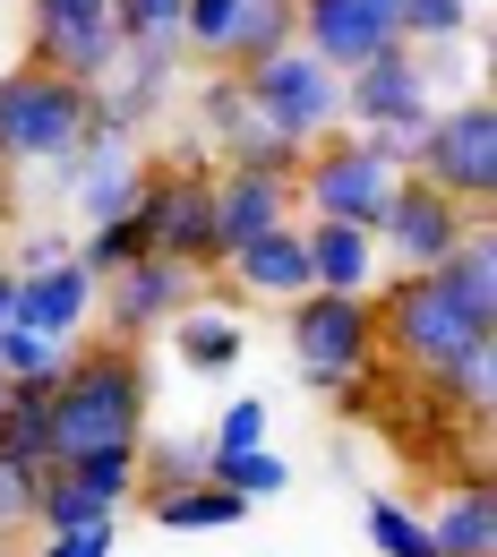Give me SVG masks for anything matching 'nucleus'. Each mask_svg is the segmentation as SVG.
Listing matches in <instances>:
<instances>
[{
  "instance_id": "nucleus-31",
  "label": "nucleus",
  "mask_w": 497,
  "mask_h": 557,
  "mask_svg": "<svg viewBox=\"0 0 497 557\" xmlns=\"http://www.w3.org/2000/svg\"><path fill=\"white\" fill-rule=\"evenodd\" d=\"M181 9L189 0H112V35L121 44H181Z\"/></svg>"
},
{
  "instance_id": "nucleus-36",
  "label": "nucleus",
  "mask_w": 497,
  "mask_h": 557,
  "mask_svg": "<svg viewBox=\"0 0 497 557\" xmlns=\"http://www.w3.org/2000/svg\"><path fill=\"white\" fill-rule=\"evenodd\" d=\"M112 532H121V515H103V523H61V532L35 541V557H112Z\"/></svg>"
},
{
  "instance_id": "nucleus-10",
  "label": "nucleus",
  "mask_w": 497,
  "mask_h": 557,
  "mask_svg": "<svg viewBox=\"0 0 497 557\" xmlns=\"http://www.w3.org/2000/svg\"><path fill=\"white\" fill-rule=\"evenodd\" d=\"M189 300H207V275L181 267V258H154V249H146L138 267H121V275L95 283V309H103V335H112V344H146V335H163Z\"/></svg>"
},
{
  "instance_id": "nucleus-40",
  "label": "nucleus",
  "mask_w": 497,
  "mask_h": 557,
  "mask_svg": "<svg viewBox=\"0 0 497 557\" xmlns=\"http://www.w3.org/2000/svg\"><path fill=\"white\" fill-rule=\"evenodd\" d=\"M0 223H9V172H0Z\"/></svg>"
},
{
  "instance_id": "nucleus-11",
  "label": "nucleus",
  "mask_w": 497,
  "mask_h": 557,
  "mask_svg": "<svg viewBox=\"0 0 497 557\" xmlns=\"http://www.w3.org/2000/svg\"><path fill=\"white\" fill-rule=\"evenodd\" d=\"M26 61L103 86L121 70V35H112V0H26Z\"/></svg>"
},
{
  "instance_id": "nucleus-24",
  "label": "nucleus",
  "mask_w": 497,
  "mask_h": 557,
  "mask_svg": "<svg viewBox=\"0 0 497 557\" xmlns=\"http://www.w3.org/2000/svg\"><path fill=\"white\" fill-rule=\"evenodd\" d=\"M207 154L223 163V172H266V181H291V172H300V146L275 138V129H266L258 112H249V121H232V129H223Z\"/></svg>"
},
{
  "instance_id": "nucleus-7",
  "label": "nucleus",
  "mask_w": 497,
  "mask_h": 557,
  "mask_svg": "<svg viewBox=\"0 0 497 557\" xmlns=\"http://www.w3.org/2000/svg\"><path fill=\"white\" fill-rule=\"evenodd\" d=\"M395 163H377L360 129H326L318 146H300V172H291V198L300 214H318V223H360V232H377V214L395 198Z\"/></svg>"
},
{
  "instance_id": "nucleus-1",
  "label": "nucleus",
  "mask_w": 497,
  "mask_h": 557,
  "mask_svg": "<svg viewBox=\"0 0 497 557\" xmlns=\"http://www.w3.org/2000/svg\"><path fill=\"white\" fill-rule=\"evenodd\" d=\"M146 404H154V377H146L138 344H70L61 377H52V463L61 455H95V446H138L146 437Z\"/></svg>"
},
{
  "instance_id": "nucleus-8",
  "label": "nucleus",
  "mask_w": 497,
  "mask_h": 557,
  "mask_svg": "<svg viewBox=\"0 0 497 557\" xmlns=\"http://www.w3.org/2000/svg\"><path fill=\"white\" fill-rule=\"evenodd\" d=\"M412 172L437 181L446 198H463V207H497V112H489V95L437 103V112L421 121Z\"/></svg>"
},
{
  "instance_id": "nucleus-14",
  "label": "nucleus",
  "mask_w": 497,
  "mask_h": 557,
  "mask_svg": "<svg viewBox=\"0 0 497 557\" xmlns=\"http://www.w3.org/2000/svg\"><path fill=\"white\" fill-rule=\"evenodd\" d=\"M214 267L232 275L240 300H266V309L300 300V292H309V240H300V214L275 223V232H258V240H240V249H223Z\"/></svg>"
},
{
  "instance_id": "nucleus-21",
  "label": "nucleus",
  "mask_w": 497,
  "mask_h": 557,
  "mask_svg": "<svg viewBox=\"0 0 497 557\" xmlns=\"http://www.w3.org/2000/svg\"><path fill=\"white\" fill-rule=\"evenodd\" d=\"M163 335H172V351H181V369H198V377H232V369H240V351H249L240 309H207V300H189Z\"/></svg>"
},
{
  "instance_id": "nucleus-16",
  "label": "nucleus",
  "mask_w": 497,
  "mask_h": 557,
  "mask_svg": "<svg viewBox=\"0 0 497 557\" xmlns=\"http://www.w3.org/2000/svg\"><path fill=\"white\" fill-rule=\"evenodd\" d=\"M181 61H189V44H121V70L103 77L95 95H103L129 129H146V121H163V103L181 95Z\"/></svg>"
},
{
  "instance_id": "nucleus-33",
  "label": "nucleus",
  "mask_w": 497,
  "mask_h": 557,
  "mask_svg": "<svg viewBox=\"0 0 497 557\" xmlns=\"http://www.w3.org/2000/svg\"><path fill=\"white\" fill-rule=\"evenodd\" d=\"M240 446H266V395H232V404L214 412L207 455H240Z\"/></svg>"
},
{
  "instance_id": "nucleus-13",
  "label": "nucleus",
  "mask_w": 497,
  "mask_h": 557,
  "mask_svg": "<svg viewBox=\"0 0 497 557\" xmlns=\"http://www.w3.org/2000/svg\"><path fill=\"white\" fill-rule=\"evenodd\" d=\"M300 17H291V44H309L326 70H360V61H377L386 44H403V26H395V0H291Z\"/></svg>"
},
{
  "instance_id": "nucleus-5",
  "label": "nucleus",
  "mask_w": 497,
  "mask_h": 557,
  "mask_svg": "<svg viewBox=\"0 0 497 557\" xmlns=\"http://www.w3.org/2000/svg\"><path fill=\"white\" fill-rule=\"evenodd\" d=\"M146 223V249L154 258H181V267H198L214 275V172H207V146H181V154H163V163H146L138 181V207Z\"/></svg>"
},
{
  "instance_id": "nucleus-23",
  "label": "nucleus",
  "mask_w": 497,
  "mask_h": 557,
  "mask_svg": "<svg viewBox=\"0 0 497 557\" xmlns=\"http://www.w3.org/2000/svg\"><path fill=\"white\" fill-rule=\"evenodd\" d=\"M437 283H446L481 326H497V232H489V223H481L455 258H437Z\"/></svg>"
},
{
  "instance_id": "nucleus-20",
  "label": "nucleus",
  "mask_w": 497,
  "mask_h": 557,
  "mask_svg": "<svg viewBox=\"0 0 497 557\" xmlns=\"http://www.w3.org/2000/svg\"><path fill=\"white\" fill-rule=\"evenodd\" d=\"M300 240H309V283H318V292H377V275H386L377 232H360V223L300 214Z\"/></svg>"
},
{
  "instance_id": "nucleus-27",
  "label": "nucleus",
  "mask_w": 497,
  "mask_h": 557,
  "mask_svg": "<svg viewBox=\"0 0 497 557\" xmlns=\"http://www.w3.org/2000/svg\"><path fill=\"white\" fill-rule=\"evenodd\" d=\"M207 481H223L232 497H284L291 488V463L275 455V446H240V455H207Z\"/></svg>"
},
{
  "instance_id": "nucleus-12",
  "label": "nucleus",
  "mask_w": 497,
  "mask_h": 557,
  "mask_svg": "<svg viewBox=\"0 0 497 557\" xmlns=\"http://www.w3.org/2000/svg\"><path fill=\"white\" fill-rule=\"evenodd\" d=\"M437 112V77H428L421 44H386L377 61L344 70V129H377V121H428Z\"/></svg>"
},
{
  "instance_id": "nucleus-25",
  "label": "nucleus",
  "mask_w": 497,
  "mask_h": 557,
  "mask_svg": "<svg viewBox=\"0 0 497 557\" xmlns=\"http://www.w3.org/2000/svg\"><path fill=\"white\" fill-rule=\"evenodd\" d=\"M360 532H369V549H377V557H437L428 515H421V506H403V497H369V506H360Z\"/></svg>"
},
{
  "instance_id": "nucleus-26",
  "label": "nucleus",
  "mask_w": 497,
  "mask_h": 557,
  "mask_svg": "<svg viewBox=\"0 0 497 557\" xmlns=\"http://www.w3.org/2000/svg\"><path fill=\"white\" fill-rule=\"evenodd\" d=\"M207 472V437H138V497L189 488Z\"/></svg>"
},
{
  "instance_id": "nucleus-17",
  "label": "nucleus",
  "mask_w": 497,
  "mask_h": 557,
  "mask_svg": "<svg viewBox=\"0 0 497 557\" xmlns=\"http://www.w3.org/2000/svg\"><path fill=\"white\" fill-rule=\"evenodd\" d=\"M421 515H428V532H437V557H497V506H489L481 463H463Z\"/></svg>"
},
{
  "instance_id": "nucleus-32",
  "label": "nucleus",
  "mask_w": 497,
  "mask_h": 557,
  "mask_svg": "<svg viewBox=\"0 0 497 557\" xmlns=\"http://www.w3.org/2000/svg\"><path fill=\"white\" fill-rule=\"evenodd\" d=\"M70 344L35 335V326H0V377H61Z\"/></svg>"
},
{
  "instance_id": "nucleus-35",
  "label": "nucleus",
  "mask_w": 497,
  "mask_h": 557,
  "mask_svg": "<svg viewBox=\"0 0 497 557\" xmlns=\"http://www.w3.org/2000/svg\"><path fill=\"white\" fill-rule=\"evenodd\" d=\"M232 121H249V95H240V77H232V70H214L207 86H198V129H207V146L223 138Z\"/></svg>"
},
{
  "instance_id": "nucleus-22",
  "label": "nucleus",
  "mask_w": 497,
  "mask_h": 557,
  "mask_svg": "<svg viewBox=\"0 0 497 557\" xmlns=\"http://www.w3.org/2000/svg\"><path fill=\"white\" fill-rule=\"evenodd\" d=\"M146 515L163 523V532H232V523H249V497H232L223 481H198L189 488H163V497H138Z\"/></svg>"
},
{
  "instance_id": "nucleus-38",
  "label": "nucleus",
  "mask_w": 497,
  "mask_h": 557,
  "mask_svg": "<svg viewBox=\"0 0 497 557\" xmlns=\"http://www.w3.org/2000/svg\"><path fill=\"white\" fill-rule=\"evenodd\" d=\"M61 258H70V240H61V232H26L9 267H17V275H35V267H61Z\"/></svg>"
},
{
  "instance_id": "nucleus-30",
  "label": "nucleus",
  "mask_w": 497,
  "mask_h": 557,
  "mask_svg": "<svg viewBox=\"0 0 497 557\" xmlns=\"http://www.w3.org/2000/svg\"><path fill=\"white\" fill-rule=\"evenodd\" d=\"M240 9H249V0H189V9H181V44H189V61H214V70H223V44H232Z\"/></svg>"
},
{
  "instance_id": "nucleus-9",
  "label": "nucleus",
  "mask_w": 497,
  "mask_h": 557,
  "mask_svg": "<svg viewBox=\"0 0 497 557\" xmlns=\"http://www.w3.org/2000/svg\"><path fill=\"white\" fill-rule=\"evenodd\" d=\"M481 223H489V207H463V198H446L437 181L403 172L395 198H386V214H377V258H386L395 275H421L437 258H455Z\"/></svg>"
},
{
  "instance_id": "nucleus-4",
  "label": "nucleus",
  "mask_w": 497,
  "mask_h": 557,
  "mask_svg": "<svg viewBox=\"0 0 497 557\" xmlns=\"http://www.w3.org/2000/svg\"><path fill=\"white\" fill-rule=\"evenodd\" d=\"M232 77H240L249 112L291 146H318L326 129H344V70H326L309 44H275V52L240 61Z\"/></svg>"
},
{
  "instance_id": "nucleus-34",
  "label": "nucleus",
  "mask_w": 497,
  "mask_h": 557,
  "mask_svg": "<svg viewBox=\"0 0 497 557\" xmlns=\"http://www.w3.org/2000/svg\"><path fill=\"white\" fill-rule=\"evenodd\" d=\"M35 488H44V472H26V463L0 455V541H26V523H35Z\"/></svg>"
},
{
  "instance_id": "nucleus-19",
  "label": "nucleus",
  "mask_w": 497,
  "mask_h": 557,
  "mask_svg": "<svg viewBox=\"0 0 497 557\" xmlns=\"http://www.w3.org/2000/svg\"><path fill=\"white\" fill-rule=\"evenodd\" d=\"M52 181L70 189L77 223H112V214H129V207H138L146 154H138V146H112V154H70V163H61Z\"/></svg>"
},
{
  "instance_id": "nucleus-29",
  "label": "nucleus",
  "mask_w": 497,
  "mask_h": 557,
  "mask_svg": "<svg viewBox=\"0 0 497 557\" xmlns=\"http://www.w3.org/2000/svg\"><path fill=\"white\" fill-rule=\"evenodd\" d=\"M395 26H403V44H463L481 26V9L472 0H395Z\"/></svg>"
},
{
  "instance_id": "nucleus-37",
  "label": "nucleus",
  "mask_w": 497,
  "mask_h": 557,
  "mask_svg": "<svg viewBox=\"0 0 497 557\" xmlns=\"http://www.w3.org/2000/svg\"><path fill=\"white\" fill-rule=\"evenodd\" d=\"M360 146H369L377 163L412 172V154H421V121H377V129H360Z\"/></svg>"
},
{
  "instance_id": "nucleus-15",
  "label": "nucleus",
  "mask_w": 497,
  "mask_h": 557,
  "mask_svg": "<svg viewBox=\"0 0 497 557\" xmlns=\"http://www.w3.org/2000/svg\"><path fill=\"white\" fill-rule=\"evenodd\" d=\"M86 318H95V275L77 258L35 267V275H17V292H9V326H35L52 344H86Z\"/></svg>"
},
{
  "instance_id": "nucleus-18",
  "label": "nucleus",
  "mask_w": 497,
  "mask_h": 557,
  "mask_svg": "<svg viewBox=\"0 0 497 557\" xmlns=\"http://www.w3.org/2000/svg\"><path fill=\"white\" fill-rule=\"evenodd\" d=\"M291 214H300L291 181H266V172H214V249H240V240L275 232V223H291Z\"/></svg>"
},
{
  "instance_id": "nucleus-28",
  "label": "nucleus",
  "mask_w": 497,
  "mask_h": 557,
  "mask_svg": "<svg viewBox=\"0 0 497 557\" xmlns=\"http://www.w3.org/2000/svg\"><path fill=\"white\" fill-rule=\"evenodd\" d=\"M291 0H249L240 9V26H232V44H223V70H240V61H258V52H275V44H291Z\"/></svg>"
},
{
  "instance_id": "nucleus-2",
  "label": "nucleus",
  "mask_w": 497,
  "mask_h": 557,
  "mask_svg": "<svg viewBox=\"0 0 497 557\" xmlns=\"http://www.w3.org/2000/svg\"><path fill=\"white\" fill-rule=\"evenodd\" d=\"M369 318H377V360H395V369H412V377H437L446 360H463L472 344H497V326H481V318L437 283V267H421V275H377Z\"/></svg>"
},
{
  "instance_id": "nucleus-39",
  "label": "nucleus",
  "mask_w": 497,
  "mask_h": 557,
  "mask_svg": "<svg viewBox=\"0 0 497 557\" xmlns=\"http://www.w3.org/2000/svg\"><path fill=\"white\" fill-rule=\"evenodd\" d=\"M9 292H17V267H0V326H9Z\"/></svg>"
},
{
  "instance_id": "nucleus-41",
  "label": "nucleus",
  "mask_w": 497,
  "mask_h": 557,
  "mask_svg": "<svg viewBox=\"0 0 497 557\" xmlns=\"http://www.w3.org/2000/svg\"><path fill=\"white\" fill-rule=\"evenodd\" d=\"M0 557H17V549H9V541H0Z\"/></svg>"
},
{
  "instance_id": "nucleus-6",
  "label": "nucleus",
  "mask_w": 497,
  "mask_h": 557,
  "mask_svg": "<svg viewBox=\"0 0 497 557\" xmlns=\"http://www.w3.org/2000/svg\"><path fill=\"white\" fill-rule=\"evenodd\" d=\"M284 335H291V369L300 386H344L360 369H377V318H369V292H300L284 300Z\"/></svg>"
},
{
  "instance_id": "nucleus-3",
  "label": "nucleus",
  "mask_w": 497,
  "mask_h": 557,
  "mask_svg": "<svg viewBox=\"0 0 497 557\" xmlns=\"http://www.w3.org/2000/svg\"><path fill=\"white\" fill-rule=\"evenodd\" d=\"M86 103L95 86L44 70V61H9L0 70V172H61L77 154V129H86Z\"/></svg>"
}]
</instances>
